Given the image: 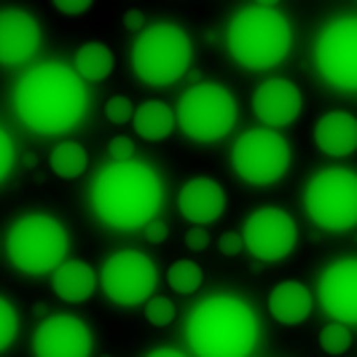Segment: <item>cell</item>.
Here are the masks:
<instances>
[{
    "mask_svg": "<svg viewBox=\"0 0 357 357\" xmlns=\"http://www.w3.org/2000/svg\"><path fill=\"white\" fill-rule=\"evenodd\" d=\"M107 151H110V156L113 161H132V153H135V143L124 137V135H116L110 143H107Z\"/></svg>",
    "mask_w": 357,
    "mask_h": 357,
    "instance_id": "f546056e",
    "label": "cell"
},
{
    "mask_svg": "<svg viewBox=\"0 0 357 357\" xmlns=\"http://www.w3.org/2000/svg\"><path fill=\"white\" fill-rule=\"evenodd\" d=\"M320 347L322 352H328L331 357H339L344 355L349 347H352V333L344 322H331L325 325L320 333Z\"/></svg>",
    "mask_w": 357,
    "mask_h": 357,
    "instance_id": "d4e9b609",
    "label": "cell"
},
{
    "mask_svg": "<svg viewBox=\"0 0 357 357\" xmlns=\"http://www.w3.org/2000/svg\"><path fill=\"white\" fill-rule=\"evenodd\" d=\"M113 68H116V59L105 43H86L75 52V73L84 81H105Z\"/></svg>",
    "mask_w": 357,
    "mask_h": 357,
    "instance_id": "7402d4cb",
    "label": "cell"
},
{
    "mask_svg": "<svg viewBox=\"0 0 357 357\" xmlns=\"http://www.w3.org/2000/svg\"><path fill=\"white\" fill-rule=\"evenodd\" d=\"M11 164H14V143H11L8 132L0 126V180L11 175Z\"/></svg>",
    "mask_w": 357,
    "mask_h": 357,
    "instance_id": "f1b7e54d",
    "label": "cell"
},
{
    "mask_svg": "<svg viewBox=\"0 0 357 357\" xmlns=\"http://www.w3.org/2000/svg\"><path fill=\"white\" fill-rule=\"evenodd\" d=\"M145 357H185V355L178 352V349H156V352H151V355Z\"/></svg>",
    "mask_w": 357,
    "mask_h": 357,
    "instance_id": "d590c367",
    "label": "cell"
},
{
    "mask_svg": "<svg viewBox=\"0 0 357 357\" xmlns=\"http://www.w3.org/2000/svg\"><path fill=\"white\" fill-rule=\"evenodd\" d=\"M135 110L137 107L132 105L126 97H110L105 102V119L110 124H126L129 119H135Z\"/></svg>",
    "mask_w": 357,
    "mask_h": 357,
    "instance_id": "83f0119b",
    "label": "cell"
},
{
    "mask_svg": "<svg viewBox=\"0 0 357 357\" xmlns=\"http://www.w3.org/2000/svg\"><path fill=\"white\" fill-rule=\"evenodd\" d=\"M185 339L197 357H248L258 341V320L242 298L210 296L188 314Z\"/></svg>",
    "mask_w": 357,
    "mask_h": 357,
    "instance_id": "3957f363",
    "label": "cell"
},
{
    "mask_svg": "<svg viewBox=\"0 0 357 357\" xmlns=\"http://www.w3.org/2000/svg\"><path fill=\"white\" fill-rule=\"evenodd\" d=\"M49 164H52V172L56 178L75 180L86 172V167H89V153H86V148L81 143L65 140V143H59L52 151Z\"/></svg>",
    "mask_w": 357,
    "mask_h": 357,
    "instance_id": "603a6c76",
    "label": "cell"
},
{
    "mask_svg": "<svg viewBox=\"0 0 357 357\" xmlns=\"http://www.w3.org/2000/svg\"><path fill=\"white\" fill-rule=\"evenodd\" d=\"M242 245H245V239L234 231L223 234V236L218 239V250L223 252V255H236V252L242 250Z\"/></svg>",
    "mask_w": 357,
    "mask_h": 357,
    "instance_id": "1f68e13d",
    "label": "cell"
},
{
    "mask_svg": "<svg viewBox=\"0 0 357 357\" xmlns=\"http://www.w3.org/2000/svg\"><path fill=\"white\" fill-rule=\"evenodd\" d=\"M54 8L62 14H84L91 8V0H54Z\"/></svg>",
    "mask_w": 357,
    "mask_h": 357,
    "instance_id": "d6a6232c",
    "label": "cell"
},
{
    "mask_svg": "<svg viewBox=\"0 0 357 357\" xmlns=\"http://www.w3.org/2000/svg\"><path fill=\"white\" fill-rule=\"evenodd\" d=\"M33 352L36 357H89V328L73 314H52L36 328Z\"/></svg>",
    "mask_w": 357,
    "mask_h": 357,
    "instance_id": "4fadbf2b",
    "label": "cell"
},
{
    "mask_svg": "<svg viewBox=\"0 0 357 357\" xmlns=\"http://www.w3.org/2000/svg\"><path fill=\"white\" fill-rule=\"evenodd\" d=\"M68 231L52 215H24L11 226L6 252L24 274L56 271L68 255Z\"/></svg>",
    "mask_w": 357,
    "mask_h": 357,
    "instance_id": "8992f818",
    "label": "cell"
},
{
    "mask_svg": "<svg viewBox=\"0 0 357 357\" xmlns=\"http://www.w3.org/2000/svg\"><path fill=\"white\" fill-rule=\"evenodd\" d=\"M40 27L27 11L22 8H3L0 11V62L6 68L27 62L38 52Z\"/></svg>",
    "mask_w": 357,
    "mask_h": 357,
    "instance_id": "2e32d148",
    "label": "cell"
},
{
    "mask_svg": "<svg viewBox=\"0 0 357 357\" xmlns=\"http://www.w3.org/2000/svg\"><path fill=\"white\" fill-rule=\"evenodd\" d=\"M314 143L328 156H349L357 151V119L352 113L333 110L314 124Z\"/></svg>",
    "mask_w": 357,
    "mask_h": 357,
    "instance_id": "ac0fdd59",
    "label": "cell"
},
{
    "mask_svg": "<svg viewBox=\"0 0 357 357\" xmlns=\"http://www.w3.org/2000/svg\"><path fill=\"white\" fill-rule=\"evenodd\" d=\"M309 218L325 231H347L357 226V175L331 167L309 180L304 194Z\"/></svg>",
    "mask_w": 357,
    "mask_h": 357,
    "instance_id": "ba28073f",
    "label": "cell"
},
{
    "mask_svg": "<svg viewBox=\"0 0 357 357\" xmlns=\"http://www.w3.org/2000/svg\"><path fill=\"white\" fill-rule=\"evenodd\" d=\"M290 24L274 8V3L248 6L234 14L226 43L231 56L248 70H268L280 65L290 52Z\"/></svg>",
    "mask_w": 357,
    "mask_h": 357,
    "instance_id": "277c9868",
    "label": "cell"
},
{
    "mask_svg": "<svg viewBox=\"0 0 357 357\" xmlns=\"http://www.w3.org/2000/svg\"><path fill=\"white\" fill-rule=\"evenodd\" d=\"M54 293L62 298V301H70V304H81L86 301L94 287H97V274L89 264L84 261H65L62 266L54 271L52 277Z\"/></svg>",
    "mask_w": 357,
    "mask_h": 357,
    "instance_id": "ffe728a7",
    "label": "cell"
},
{
    "mask_svg": "<svg viewBox=\"0 0 357 357\" xmlns=\"http://www.w3.org/2000/svg\"><path fill=\"white\" fill-rule=\"evenodd\" d=\"M191 65V40L178 24H151L135 40L132 68L151 86H169L180 81Z\"/></svg>",
    "mask_w": 357,
    "mask_h": 357,
    "instance_id": "5b68a950",
    "label": "cell"
},
{
    "mask_svg": "<svg viewBox=\"0 0 357 357\" xmlns=\"http://www.w3.org/2000/svg\"><path fill=\"white\" fill-rule=\"evenodd\" d=\"M314 62L331 86L357 91V17H341L322 30Z\"/></svg>",
    "mask_w": 357,
    "mask_h": 357,
    "instance_id": "30bf717a",
    "label": "cell"
},
{
    "mask_svg": "<svg viewBox=\"0 0 357 357\" xmlns=\"http://www.w3.org/2000/svg\"><path fill=\"white\" fill-rule=\"evenodd\" d=\"M167 234H169V229H167L164 220H153V223L145 226V239L153 242V245H161V242L167 239Z\"/></svg>",
    "mask_w": 357,
    "mask_h": 357,
    "instance_id": "836d02e7",
    "label": "cell"
},
{
    "mask_svg": "<svg viewBox=\"0 0 357 357\" xmlns=\"http://www.w3.org/2000/svg\"><path fill=\"white\" fill-rule=\"evenodd\" d=\"M202 280H204V274H202V268L194 261H178V264H172L169 271H167V282L180 296H188V293L199 290Z\"/></svg>",
    "mask_w": 357,
    "mask_h": 357,
    "instance_id": "cb8c5ba5",
    "label": "cell"
},
{
    "mask_svg": "<svg viewBox=\"0 0 357 357\" xmlns=\"http://www.w3.org/2000/svg\"><path fill=\"white\" fill-rule=\"evenodd\" d=\"M161 180L143 161H113L91 185V207L107 226L135 231L153 223L161 207Z\"/></svg>",
    "mask_w": 357,
    "mask_h": 357,
    "instance_id": "7a4b0ae2",
    "label": "cell"
},
{
    "mask_svg": "<svg viewBox=\"0 0 357 357\" xmlns=\"http://www.w3.org/2000/svg\"><path fill=\"white\" fill-rule=\"evenodd\" d=\"M178 210L194 226H207V223H215L223 215V210H226V194H223V188L215 180L194 178L180 188Z\"/></svg>",
    "mask_w": 357,
    "mask_h": 357,
    "instance_id": "e0dca14e",
    "label": "cell"
},
{
    "mask_svg": "<svg viewBox=\"0 0 357 357\" xmlns=\"http://www.w3.org/2000/svg\"><path fill=\"white\" fill-rule=\"evenodd\" d=\"M236 175L252 185H271L285 178L290 167V145L274 129H250L231 148Z\"/></svg>",
    "mask_w": 357,
    "mask_h": 357,
    "instance_id": "9c48e42d",
    "label": "cell"
},
{
    "mask_svg": "<svg viewBox=\"0 0 357 357\" xmlns=\"http://www.w3.org/2000/svg\"><path fill=\"white\" fill-rule=\"evenodd\" d=\"M156 280L159 271L153 261L137 250H121L110 255L100 274L105 296L119 306L148 304L151 293L156 290Z\"/></svg>",
    "mask_w": 357,
    "mask_h": 357,
    "instance_id": "8fae6325",
    "label": "cell"
},
{
    "mask_svg": "<svg viewBox=\"0 0 357 357\" xmlns=\"http://www.w3.org/2000/svg\"><path fill=\"white\" fill-rule=\"evenodd\" d=\"M268 312L282 325H301L312 314V293L301 282H280L268 293Z\"/></svg>",
    "mask_w": 357,
    "mask_h": 357,
    "instance_id": "d6986e66",
    "label": "cell"
},
{
    "mask_svg": "<svg viewBox=\"0 0 357 357\" xmlns=\"http://www.w3.org/2000/svg\"><path fill=\"white\" fill-rule=\"evenodd\" d=\"M145 22V14L143 11H126L124 14V24L129 27V30H140Z\"/></svg>",
    "mask_w": 357,
    "mask_h": 357,
    "instance_id": "e575fe53",
    "label": "cell"
},
{
    "mask_svg": "<svg viewBox=\"0 0 357 357\" xmlns=\"http://www.w3.org/2000/svg\"><path fill=\"white\" fill-rule=\"evenodd\" d=\"M322 309L344 325H357V258L336 261L320 277Z\"/></svg>",
    "mask_w": 357,
    "mask_h": 357,
    "instance_id": "5bb4252c",
    "label": "cell"
},
{
    "mask_svg": "<svg viewBox=\"0 0 357 357\" xmlns=\"http://www.w3.org/2000/svg\"><path fill=\"white\" fill-rule=\"evenodd\" d=\"M175 304L169 301V298H151L148 304H145V320L151 322V325H156V328H164V325H169V322L175 320Z\"/></svg>",
    "mask_w": 357,
    "mask_h": 357,
    "instance_id": "484cf974",
    "label": "cell"
},
{
    "mask_svg": "<svg viewBox=\"0 0 357 357\" xmlns=\"http://www.w3.org/2000/svg\"><path fill=\"white\" fill-rule=\"evenodd\" d=\"M17 312L14 306L8 304L6 298H0V352H6L11 344H14V336H17Z\"/></svg>",
    "mask_w": 357,
    "mask_h": 357,
    "instance_id": "4316f807",
    "label": "cell"
},
{
    "mask_svg": "<svg viewBox=\"0 0 357 357\" xmlns=\"http://www.w3.org/2000/svg\"><path fill=\"white\" fill-rule=\"evenodd\" d=\"M178 126L197 143L223 140L236 124V100L220 84H194L180 97Z\"/></svg>",
    "mask_w": 357,
    "mask_h": 357,
    "instance_id": "52a82bcc",
    "label": "cell"
},
{
    "mask_svg": "<svg viewBox=\"0 0 357 357\" xmlns=\"http://www.w3.org/2000/svg\"><path fill=\"white\" fill-rule=\"evenodd\" d=\"M89 105L84 78L62 62H46L27 70L14 89V110L38 135H62L81 124Z\"/></svg>",
    "mask_w": 357,
    "mask_h": 357,
    "instance_id": "6da1fadb",
    "label": "cell"
},
{
    "mask_svg": "<svg viewBox=\"0 0 357 357\" xmlns=\"http://www.w3.org/2000/svg\"><path fill=\"white\" fill-rule=\"evenodd\" d=\"M301 107H304L301 89L287 78H268L252 94L255 119L271 129L293 124L301 116Z\"/></svg>",
    "mask_w": 357,
    "mask_h": 357,
    "instance_id": "9a60e30c",
    "label": "cell"
},
{
    "mask_svg": "<svg viewBox=\"0 0 357 357\" xmlns=\"http://www.w3.org/2000/svg\"><path fill=\"white\" fill-rule=\"evenodd\" d=\"M135 129L143 140L159 143L164 137L172 135V129L178 124V113L161 100H145L143 105L135 110Z\"/></svg>",
    "mask_w": 357,
    "mask_h": 357,
    "instance_id": "44dd1931",
    "label": "cell"
},
{
    "mask_svg": "<svg viewBox=\"0 0 357 357\" xmlns=\"http://www.w3.org/2000/svg\"><path fill=\"white\" fill-rule=\"evenodd\" d=\"M298 229L280 207H261L245 220V248L258 261H282L296 248Z\"/></svg>",
    "mask_w": 357,
    "mask_h": 357,
    "instance_id": "7c38bea8",
    "label": "cell"
},
{
    "mask_svg": "<svg viewBox=\"0 0 357 357\" xmlns=\"http://www.w3.org/2000/svg\"><path fill=\"white\" fill-rule=\"evenodd\" d=\"M207 245H210V234L204 231L202 226H194V229L185 231V248L188 250H207Z\"/></svg>",
    "mask_w": 357,
    "mask_h": 357,
    "instance_id": "4dcf8cb0",
    "label": "cell"
}]
</instances>
